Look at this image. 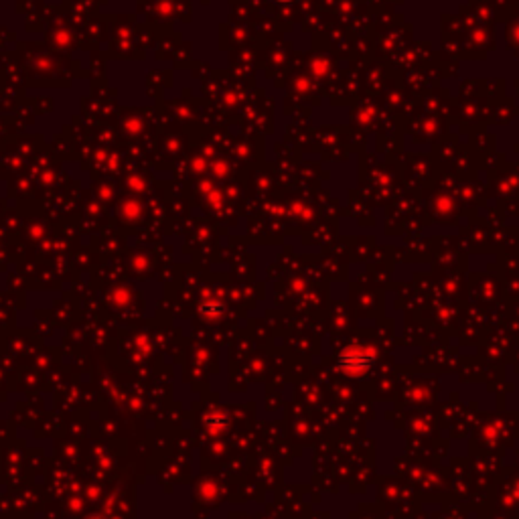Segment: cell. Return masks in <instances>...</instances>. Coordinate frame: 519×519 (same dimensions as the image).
<instances>
[{"instance_id":"1","label":"cell","mask_w":519,"mask_h":519,"mask_svg":"<svg viewBox=\"0 0 519 519\" xmlns=\"http://www.w3.org/2000/svg\"><path fill=\"white\" fill-rule=\"evenodd\" d=\"M286 2H288V0H286Z\"/></svg>"}]
</instances>
